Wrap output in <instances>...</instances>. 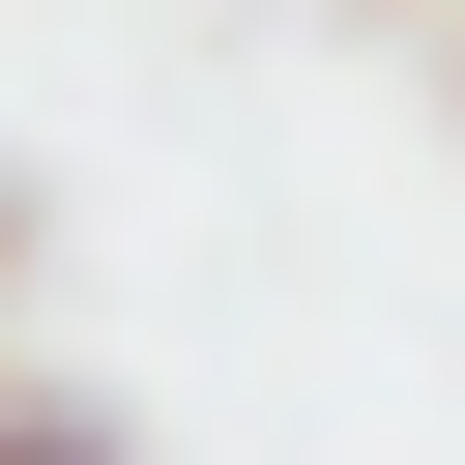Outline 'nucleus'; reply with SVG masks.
<instances>
[{
	"label": "nucleus",
	"mask_w": 465,
	"mask_h": 465,
	"mask_svg": "<svg viewBox=\"0 0 465 465\" xmlns=\"http://www.w3.org/2000/svg\"><path fill=\"white\" fill-rule=\"evenodd\" d=\"M436 29H465V0H436Z\"/></svg>",
	"instance_id": "nucleus-2"
},
{
	"label": "nucleus",
	"mask_w": 465,
	"mask_h": 465,
	"mask_svg": "<svg viewBox=\"0 0 465 465\" xmlns=\"http://www.w3.org/2000/svg\"><path fill=\"white\" fill-rule=\"evenodd\" d=\"M0 465H116V436H87V407H0Z\"/></svg>",
	"instance_id": "nucleus-1"
}]
</instances>
